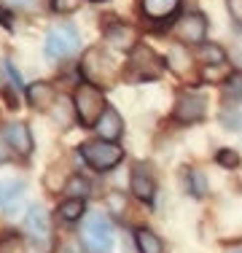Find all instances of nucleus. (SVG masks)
<instances>
[{
	"instance_id": "1",
	"label": "nucleus",
	"mask_w": 242,
	"mask_h": 253,
	"mask_svg": "<svg viewBox=\"0 0 242 253\" xmlns=\"http://www.w3.org/2000/svg\"><path fill=\"white\" fill-rule=\"evenodd\" d=\"M81 73L83 78H89L92 84H100V86H108L119 78V62L111 57L105 49L100 46H92L81 59Z\"/></svg>"
},
{
	"instance_id": "2",
	"label": "nucleus",
	"mask_w": 242,
	"mask_h": 253,
	"mask_svg": "<svg viewBox=\"0 0 242 253\" xmlns=\"http://www.w3.org/2000/svg\"><path fill=\"white\" fill-rule=\"evenodd\" d=\"M164 70V59L156 57L151 46H135L126 62V78L129 81H154Z\"/></svg>"
},
{
	"instance_id": "3",
	"label": "nucleus",
	"mask_w": 242,
	"mask_h": 253,
	"mask_svg": "<svg viewBox=\"0 0 242 253\" xmlns=\"http://www.w3.org/2000/svg\"><path fill=\"white\" fill-rule=\"evenodd\" d=\"M78 154L83 156V162H86L92 170H113V167L119 165L121 159H124V151L116 146V143H105V140H89V143H81V148H78Z\"/></svg>"
},
{
	"instance_id": "4",
	"label": "nucleus",
	"mask_w": 242,
	"mask_h": 253,
	"mask_svg": "<svg viewBox=\"0 0 242 253\" xmlns=\"http://www.w3.org/2000/svg\"><path fill=\"white\" fill-rule=\"evenodd\" d=\"M78 43H81V38H78L76 27L57 25V27L48 30L46 43H43V54H46L48 62H59V59L70 57L73 51H78Z\"/></svg>"
},
{
	"instance_id": "5",
	"label": "nucleus",
	"mask_w": 242,
	"mask_h": 253,
	"mask_svg": "<svg viewBox=\"0 0 242 253\" xmlns=\"http://www.w3.org/2000/svg\"><path fill=\"white\" fill-rule=\"evenodd\" d=\"M73 108H76V116L83 126H97L100 116L105 113V100H102V92L97 86H78L76 97H73Z\"/></svg>"
},
{
	"instance_id": "6",
	"label": "nucleus",
	"mask_w": 242,
	"mask_h": 253,
	"mask_svg": "<svg viewBox=\"0 0 242 253\" xmlns=\"http://www.w3.org/2000/svg\"><path fill=\"white\" fill-rule=\"evenodd\" d=\"M83 240H86V248L94 253H108L113 248V224L105 215H89L83 221Z\"/></svg>"
},
{
	"instance_id": "7",
	"label": "nucleus",
	"mask_w": 242,
	"mask_h": 253,
	"mask_svg": "<svg viewBox=\"0 0 242 253\" xmlns=\"http://www.w3.org/2000/svg\"><path fill=\"white\" fill-rule=\"evenodd\" d=\"M204 111H207V100H204L202 94L183 92V94H178V100H175V119H178V122H186V124L202 122Z\"/></svg>"
},
{
	"instance_id": "8",
	"label": "nucleus",
	"mask_w": 242,
	"mask_h": 253,
	"mask_svg": "<svg viewBox=\"0 0 242 253\" xmlns=\"http://www.w3.org/2000/svg\"><path fill=\"white\" fill-rule=\"evenodd\" d=\"M175 35H178V41H186V43H204L207 19H204L202 14H186L183 19L175 25Z\"/></svg>"
},
{
	"instance_id": "9",
	"label": "nucleus",
	"mask_w": 242,
	"mask_h": 253,
	"mask_svg": "<svg viewBox=\"0 0 242 253\" xmlns=\"http://www.w3.org/2000/svg\"><path fill=\"white\" fill-rule=\"evenodd\" d=\"M3 135H5V143H8L11 151H16L19 156H30V154H33V135H30V129H27V124H24V122L8 124L3 129Z\"/></svg>"
},
{
	"instance_id": "10",
	"label": "nucleus",
	"mask_w": 242,
	"mask_h": 253,
	"mask_svg": "<svg viewBox=\"0 0 242 253\" xmlns=\"http://www.w3.org/2000/svg\"><path fill=\"white\" fill-rule=\"evenodd\" d=\"M132 194L140 202H154L156 183H154V175H151V170L145 165H135V170H132Z\"/></svg>"
},
{
	"instance_id": "11",
	"label": "nucleus",
	"mask_w": 242,
	"mask_h": 253,
	"mask_svg": "<svg viewBox=\"0 0 242 253\" xmlns=\"http://www.w3.org/2000/svg\"><path fill=\"white\" fill-rule=\"evenodd\" d=\"M105 43L121 51H132L137 46V33L129 25H111L105 30Z\"/></svg>"
},
{
	"instance_id": "12",
	"label": "nucleus",
	"mask_w": 242,
	"mask_h": 253,
	"mask_svg": "<svg viewBox=\"0 0 242 253\" xmlns=\"http://www.w3.org/2000/svg\"><path fill=\"white\" fill-rule=\"evenodd\" d=\"M57 97H59L57 89L46 81H38V84H33V86H27V100H30V105L38 108V111H51Z\"/></svg>"
},
{
	"instance_id": "13",
	"label": "nucleus",
	"mask_w": 242,
	"mask_h": 253,
	"mask_svg": "<svg viewBox=\"0 0 242 253\" xmlns=\"http://www.w3.org/2000/svg\"><path fill=\"white\" fill-rule=\"evenodd\" d=\"M97 132H100V140L105 143H113L121 137V132H124V122H121V116L113 108H105V113L100 116V122H97Z\"/></svg>"
},
{
	"instance_id": "14",
	"label": "nucleus",
	"mask_w": 242,
	"mask_h": 253,
	"mask_svg": "<svg viewBox=\"0 0 242 253\" xmlns=\"http://www.w3.org/2000/svg\"><path fill=\"white\" fill-rule=\"evenodd\" d=\"M180 0H143V14L151 19H167L175 14Z\"/></svg>"
},
{
	"instance_id": "15",
	"label": "nucleus",
	"mask_w": 242,
	"mask_h": 253,
	"mask_svg": "<svg viewBox=\"0 0 242 253\" xmlns=\"http://www.w3.org/2000/svg\"><path fill=\"white\" fill-rule=\"evenodd\" d=\"M24 226H27L30 234L46 237V234H48V213L43 208H30L27 210V218H24Z\"/></svg>"
},
{
	"instance_id": "16",
	"label": "nucleus",
	"mask_w": 242,
	"mask_h": 253,
	"mask_svg": "<svg viewBox=\"0 0 242 253\" xmlns=\"http://www.w3.org/2000/svg\"><path fill=\"white\" fill-rule=\"evenodd\" d=\"M135 237H137V248H140V253H164L161 237L156 232H151V229H137Z\"/></svg>"
},
{
	"instance_id": "17",
	"label": "nucleus",
	"mask_w": 242,
	"mask_h": 253,
	"mask_svg": "<svg viewBox=\"0 0 242 253\" xmlns=\"http://www.w3.org/2000/svg\"><path fill=\"white\" fill-rule=\"evenodd\" d=\"M167 65L180 76L189 73L191 70V54L186 51V46H172V49L167 51Z\"/></svg>"
},
{
	"instance_id": "18",
	"label": "nucleus",
	"mask_w": 242,
	"mask_h": 253,
	"mask_svg": "<svg viewBox=\"0 0 242 253\" xmlns=\"http://www.w3.org/2000/svg\"><path fill=\"white\" fill-rule=\"evenodd\" d=\"M83 215V200H65L57 208V218L62 221H78Z\"/></svg>"
},
{
	"instance_id": "19",
	"label": "nucleus",
	"mask_w": 242,
	"mask_h": 253,
	"mask_svg": "<svg viewBox=\"0 0 242 253\" xmlns=\"http://www.w3.org/2000/svg\"><path fill=\"white\" fill-rule=\"evenodd\" d=\"M65 197L68 200H83V197H89V180L81 175H73L68 180V186H65Z\"/></svg>"
},
{
	"instance_id": "20",
	"label": "nucleus",
	"mask_w": 242,
	"mask_h": 253,
	"mask_svg": "<svg viewBox=\"0 0 242 253\" xmlns=\"http://www.w3.org/2000/svg\"><path fill=\"white\" fill-rule=\"evenodd\" d=\"M234 70L229 68L226 62H221V65H207V68H204V81H223V78H226L229 81V76H232Z\"/></svg>"
},
{
	"instance_id": "21",
	"label": "nucleus",
	"mask_w": 242,
	"mask_h": 253,
	"mask_svg": "<svg viewBox=\"0 0 242 253\" xmlns=\"http://www.w3.org/2000/svg\"><path fill=\"white\" fill-rule=\"evenodd\" d=\"M199 57H202L207 65H221V62H226V57H223V49H221V46H215V43H207V46H202V51H199Z\"/></svg>"
},
{
	"instance_id": "22",
	"label": "nucleus",
	"mask_w": 242,
	"mask_h": 253,
	"mask_svg": "<svg viewBox=\"0 0 242 253\" xmlns=\"http://www.w3.org/2000/svg\"><path fill=\"white\" fill-rule=\"evenodd\" d=\"M226 94L232 100H242V70H234L226 81Z\"/></svg>"
},
{
	"instance_id": "23",
	"label": "nucleus",
	"mask_w": 242,
	"mask_h": 253,
	"mask_svg": "<svg viewBox=\"0 0 242 253\" xmlns=\"http://www.w3.org/2000/svg\"><path fill=\"white\" fill-rule=\"evenodd\" d=\"M78 5H81V0H51V8L57 14H73V11H78Z\"/></svg>"
},
{
	"instance_id": "24",
	"label": "nucleus",
	"mask_w": 242,
	"mask_h": 253,
	"mask_svg": "<svg viewBox=\"0 0 242 253\" xmlns=\"http://www.w3.org/2000/svg\"><path fill=\"white\" fill-rule=\"evenodd\" d=\"M226 8H229V14H232L234 25L242 27V0H226Z\"/></svg>"
},
{
	"instance_id": "25",
	"label": "nucleus",
	"mask_w": 242,
	"mask_h": 253,
	"mask_svg": "<svg viewBox=\"0 0 242 253\" xmlns=\"http://www.w3.org/2000/svg\"><path fill=\"white\" fill-rule=\"evenodd\" d=\"M218 162H221V165H229V167H237L240 156L234 151H226V148H223V151H218Z\"/></svg>"
},
{
	"instance_id": "26",
	"label": "nucleus",
	"mask_w": 242,
	"mask_h": 253,
	"mask_svg": "<svg viewBox=\"0 0 242 253\" xmlns=\"http://www.w3.org/2000/svg\"><path fill=\"white\" fill-rule=\"evenodd\" d=\"M191 180H194V194H197V197H202L204 191H207V183H204L202 172H191Z\"/></svg>"
},
{
	"instance_id": "27",
	"label": "nucleus",
	"mask_w": 242,
	"mask_h": 253,
	"mask_svg": "<svg viewBox=\"0 0 242 253\" xmlns=\"http://www.w3.org/2000/svg\"><path fill=\"white\" fill-rule=\"evenodd\" d=\"M11 156V148H8V143H5V135H3V129H0V165H3L5 159Z\"/></svg>"
},
{
	"instance_id": "28",
	"label": "nucleus",
	"mask_w": 242,
	"mask_h": 253,
	"mask_svg": "<svg viewBox=\"0 0 242 253\" xmlns=\"http://www.w3.org/2000/svg\"><path fill=\"white\" fill-rule=\"evenodd\" d=\"M0 22H3L5 27H11V14H8L5 8H0Z\"/></svg>"
},
{
	"instance_id": "29",
	"label": "nucleus",
	"mask_w": 242,
	"mask_h": 253,
	"mask_svg": "<svg viewBox=\"0 0 242 253\" xmlns=\"http://www.w3.org/2000/svg\"><path fill=\"white\" fill-rule=\"evenodd\" d=\"M0 84H3V78H0Z\"/></svg>"
},
{
	"instance_id": "30",
	"label": "nucleus",
	"mask_w": 242,
	"mask_h": 253,
	"mask_svg": "<svg viewBox=\"0 0 242 253\" xmlns=\"http://www.w3.org/2000/svg\"><path fill=\"white\" fill-rule=\"evenodd\" d=\"M94 3H100V0H94Z\"/></svg>"
},
{
	"instance_id": "31",
	"label": "nucleus",
	"mask_w": 242,
	"mask_h": 253,
	"mask_svg": "<svg viewBox=\"0 0 242 253\" xmlns=\"http://www.w3.org/2000/svg\"><path fill=\"white\" fill-rule=\"evenodd\" d=\"M237 253H242V251H237Z\"/></svg>"
}]
</instances>
